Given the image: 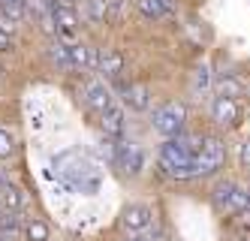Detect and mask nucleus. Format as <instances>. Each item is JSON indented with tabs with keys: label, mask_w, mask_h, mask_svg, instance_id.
<instances>
[{
	"label": "nucleus",
	"mask_w": 250,
	"mask_h": 241,
	"mask_svg": "<svg viewBox=\"0 0 250 241\" xmlns=\"http://www.w3.org/2000/svg\"><path fill=\"white\" fill-rule=\"evenodd\" d=\"M202 145V136H187V133H178L172 139H163L157 151V160H160V169L169 178H178V181H187L193 178V157Z\"/></svg>",
	"instance_id": "nucleus-1"
},
{
	"label": "nucleus",
	"mask_w": 250,
	"mask_h": 241,
	"mask_svg": "<svg viewBox=\"0 0 250 241\" xmlns=\"http://www.w3.org/2000/svg\"><path fill=\"white\" fill-rule=\"evenodd\" d=\"M61 166V175L66 178V184L73 190H97L100 184V175H97V166L87 160L84 154H69V157H61L58 160Z\"/></svg>",
	"instance_id": "nucleus-2"
},
{
	"label": "nucleus",
	"mask_w": 250,
	"mask_h": 241,
	"mask_svg": "<svg viewBox=\"0 0 250 241\" xmlns=\"http://www.w3.org/2000/svg\"><path fill=\"white\" fill-rule=\"evenodd\" d=\"M223 163H226V145L214 136H202V145L193 157V178H205V175L220 172Z\"/></svg>",
	"instance_id": "nucleus-3"
},
{
	"label": "nucleus",
	"mask_w": 250,
	"mask_h": 241,
	"mask_svg": "<svg viewBox=\"0 0 250 241\" xmlns=\"http://www.w3.org/2000/svg\"><path fill=\"white\" fill-rule=\"evenodd\" d=\"M184 121H187V106L184 103H166L151 115V127L163 139H172L178 133H184Z\"/></svg>",
	"instance_id": "nucleus-4"
},
{
	"label": "nucleus",
	"mask_w": 250,
	"mask_h": 241,
	"mask_svg": "<svg viewBox=\"0 0 250 241\" xmlns=\"http://www.w3.org/2000/svg\"><path fill=\"white\" fill-rule=\"evenodd\" d=\"M112 160H115V166L127 178H136L142 169H145V151H142L136 142H130V139H115Z\"/></svg>",
	"instance_id": "nucleus-5"
},
{
	"label": "nucleus",
	"mask_w": 250,
	"mask_h": 241,
	"mask_svg": "<svg viewBox=\"0 0 250 241\" xmlns=\"http://www.w3.org/2000/svg\"><path fill=\"white\" fill-rule=\"evenodd\" d=\"M214 205L220 211H232V214H250V196L247 190H241L235 181H220L211 193Z\"/></svg>",
	"instance_id": "nucleus-6"
},
{
	"label": "nucleus",
	"mask_w": 250,
	"mask_h": 241,
	"mask_svg": "<svg viewBox=\"0 0 250 241\" xmlns=\"http://www.w3.org/2000/svg\"><path fill=\"white\" fill-rule=\"evenodd\" d=\"M48 15H51V22H55V30L61 33L63 45H69V43L76 40V30H79V18H76L73 6L55 3V6H48Z\"/></svg>",
	"instance_id": "nucleus-7"
},
{
	"label": "nucleus",
	"mask_w": 250,
	"mask_h": 241,
	"mask_svg": "<svg viewBox=\"0 0 250 241\" xmlns=\"http://www.w3.org/2000/svg\"><path fill=\"white\" fill-rule=\"evenodd\" d=\"M211 118H214V124H220V127H238L241 124V106H238V100L217 94L214 103H211Z\"/></svg>",
	"instance_id": "nucleus-8"
},
{
	"label": "nucleus",
	"mask_w": 250,
	"mask_h": 241,
	"mask_svg": "<svg viewBox=\"0 0 250 241\" xmlns=\"http://www.w3.org/2000/svg\"><path fill=\"white\" fill-rule=\"evenodd\" d=\"M84 103L91 106L97 115H103L109 106H115V103H112V90L105 88L103 82H94V79L84 82Z\"/></svg>",
	"instance_id": "nucleus-9"
},
{
	"label": "nucleus",
	"mask_w": 250,
	"mask_h": 241,
	"mask_svg": "<svg viewBox=\"0 0 250 241\" xmlns=\"http://www.w3.org/2000/svg\"><path fill=\"white\" fill-rule=\"evenodd\" d=\"M121 226L127 232H145L151 226V208L148 205H127L121 214Z\"/></svg>",
	"instance_id": "nucleus-10"
},
{
	"label": "nucleus",
	"mask_w": 250,
	"mask_h": 241,
	"mask_svg": "<svg viewBox=\"0 0 250 241\" xmlns=\"http://www.w3.org/2000/svg\"><path fill=\"white\" fill-rule=\"evenodd\" d=\"M124 127H127V121H124V109H121V106H109V109L100 115V130H103L105 136L121 139V136H124Z\"/></svg>",
	"instance_id": "nucleus-11"
},
{
	"label": "nucleus",
	"mask_w": 250,
	"mask_h": 241,
	"mask_svg": "<svg viewBox=\"0 0 250 241\" xmlns=\"http://www.w3.org/2000/svg\"><path fill=\"white\" fill-rule=\"evenodd\" d=\"M118 97L124 100V106H130L133 112H145L148 109V90L142 85H118Z\"/></svg>",
	"instance_id": "nucleus-12"
},
{
	"label": "nucleus",
	"mask_w": 250,
	"mask_h": 241,
	"mask_svg": "<svg viewBox=\"0 0 250 241\" xmlns=\"http://www.w3.org/2000/svg\"><path fill=\"white\" fill-rule=\"evenodd\" d=\"M66 48H69V61H73V69H76V66H84V69H91V66H97V61H100V51H94L91 45H82V43H69Z\"/></svg>",
	"instance_id": "nucleus-13"
},
{
	"label": "nucleus",
	"mask_w": 250,
	"mask_h": 241,
	"mask_svg": "<svg viewBox=\"0 0 250 241\" xmlns=\"http://www.w3.org/2000/svg\"><path fill=\"white\" fill-rule=\"evenodd\" d=\"M24 205H27V193L21 187H15V184H3V187H0V208L21 211Z\"/></svg>",
	"instance_id": "nucleus-14"
},
{
	"label": "nucleus",
	"mask_w": 250,
	"mask_h": 241,
	"mask_svg": "<svg viewBox=\"0 0 250 241\" xmlns=\"http://www.w3.org/2000/svg\"><path fill=\"white\" fill-rule=\"evenodd\" d=\"M97 69L103 72V76H109V79H118V76H121V69H124V58H121V51H115V48L100 51Z\"/></svg>",
	"instance_id": "nucleus-15"
},
{
	"label": "nucleus",
	"mask_w": 250,
	"mask_h": 241,
	"mask_svg": "<svg viewBox=\"0 0 250 241\" xmlns=\"http://www.w3.org/2000/svg\"><path fill=\"white\" fill-rule=\"evenodd\" d=\"M136 6L145 18H163L175 12V0H136Z\"/></svg>",
	"instance_id": "nucleus-16"
},
{
	"label": "nucleus",
	"mask_w": 250,
	"mask_h": 241,
	"mask_svg": "<svg viewBox=\"0 0 250 241\" xmlns=\"http://www.w3.org/2000/svg\"><path fill=\"white\" fill-rule=\"evenodd\" d=\"M211 88H214V76H211V66H208V64H202L199 69L193 72V94H196V97H205Z\"/></svg>",
	"instance_id": "nucleus-17"
},
{
	"label": "nucleus",
	"mask_w": 250,
	"mask_h": 241,
	"mask_svg": "<svg viewBox=\"0 0 250 241\" xmlns=\"http://www.w3.org/2000/svg\"><path fill=\"white\" fill-rule=\"evenodd\" d=\"M21 229V211H6L0 208V232L9 235V232H19Z\"/></svg>",
	"instance_id": "nucleus-18"
},
{
	"label": "nucleus",
	"mask_w": 250,
	"mask_h": 241,
	"mask_svg": "<svg viewBox=\"0 0 250 241\" xmlns=\"http://www.w3.org/2000/svg\"><path fill=\"white\" fill-rule=\"evenodd\" d=\"M214 88H217L220 97H232V100H235L238 90H241V82H238L235 76H220L217 82H214Z\"/></svg>",
	"instance_id": "nucleus-19"
},
{
	"label": "nucleus",
	"mask_w": 250,
	"mask_h": 241,
	"mask_svg": "<svg viewBox=\"0 0 250 241\" xmlns=\"http://www.w3.org/2000/svg\"><path fill=\"white\" fill-rule=\"evenodd\" d=\"M0 6L12 22H24L27 18V0H0Z\"/></svg>",
	"instance_id": "nucleus-20"
},
{
	"label": "nucleus",
	"mask_w": 250,
	"mask_h": 241,
	"mask_svg": "<svg viewBox=\"0 0 250 241\" xmlns=\"http://www.w3.org/2000/svg\"><path fill=\"white\" fill-rule=\"evenodd\" d=\"M24 235H27V241H48V223L45 220H27Z\"/></svg>",
	"instance_id": "nucleus-21"
},
{
	"label": "nucleus",
	"mask_w": 250,
	"mask_h": 241,
	"mask_svg": "<svg viewBox=\"0 0 250 241\" xmlns=\"http://www.w3.org/2000/svg\"><path fill=\"white\" fill-rule=\"evenodd\" d=\"M48 54H51V61H55L61 69H73V61H69V48L63 43H51L48 45Z\"/></svg>",
	"instance_id": "nucleus-22"
},
{
	"label": "nucleus",
	"mask_w": 250,
	"mask_h": 241,
	"mask_svg": "<svg viewBox=\"0 0 250 241\" xmlns=\"http://www.w3.org/2000/svg\"><path fill=\"white\" fill-rule=\"evenodd\" d=\"M12 151H15V139L6 133V130H0V160H6Z\"/></svg>",
	"instance_id": "nucleus-23"
},
{
	"label": "nucleus",
	"mask_w": 250,
	"mask_h": 241,
	"mask_svg": "<svg viewBox=\"0 0 250 241\" xmlns=\"http://www.w3.org/2000/svg\"><path fill=\"white\" fill-rule=\"evenodd\" d=\"M15 48V33L0 30V51H12Z\"/></svg>",
	"instance_id": "nucleus-24"
},
{
	"label": "nucleus",
	"mask_w": 250,
	"mask_h": 241,
	"mask_svg": "<svg viewBox=\"0 0 250 241\" xmlns=\"http://www.w3.org/2000/svg\"><path fill=\"white\" fill-rule=\"evenodd\" d=\"M91 18L105 22V0H94V3H91Z\"/></svg>",
	"instance_id": "nucleus-25"
},
{
	"label": "nucleus",
	"mask_w": 250,
	"mask_h": 241,
	"mask_svg": "<svg viewBox=\"0 0 250 241\" xmlns=\"http://www.w3.org/2000/svg\"><path fill=\"white\" fill-rule=\"evenodd\" d=\"M238 160H241L244 166H250V139H244V145H241V154H238Z\"/></svg>",
	"instance_id": "nucleus-26"
},
{
	"label": "nucleus",
	"mask_w": 250,
	"mask_h": 241,
	"mask_svg": "<svg viewBox=\"0 0 250 241\" xmlns=\"http://www.w3.org/2000/svg\"><path fill=\"white\" fill-rule=\"evenodd\" d=\"M127 241H148V235H145V232H133Z\"/></svg>",
	"instance_id": "nucleus-27"
},
{
	"label": "nucleus",
	"mask_w": 250,
	"mask_h": 241,
	"mask_svg": "<svg viewBox=\"0 0 250 241\" xmlns=\"http://www.w3.org/2000/svg\"><path fill=\"white\" fill-rule=\"evenodd\" d=\"M244 241H250V238H244Z\"/></svg>",
	"instance_id": "nucleus-28"
},
{
	"label": "nucleus",
	"mask_w": 250,
	"mask_h": 241,
	"mask_svg": "<svg viewBox=\"0 0 250 241\" xmlns=\"http://www.w3.org/2000/svg\"><path fill=\"white\" fill-rule=\"evenodd\" d=\"M247 196H250V193H247Z\"/></svg>",
	"instance_id": "nucleus-29"
}]
</instances>
